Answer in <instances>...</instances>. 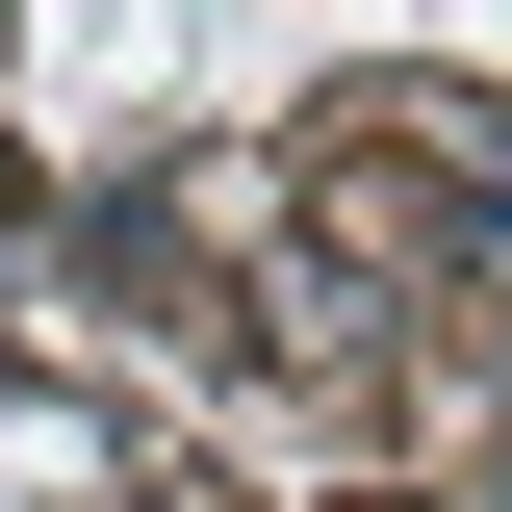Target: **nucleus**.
I'll return each instance as SVG.
<instances>
[{
  "mask_svg": "<svg viewBox=\"0 0 512 512\" xmlns=\"http://www.w3.org/2000/svg\"><path fill=\"white\" fill-rule=\"evenodd\" d=\"M0 231H26V154H0Z\"/></svg>",
  "mask_w": 512,
  "mask_h": 512,
  "instance_id": "nucleus-1",
  "label": "nucleus"
}]
</instances>
